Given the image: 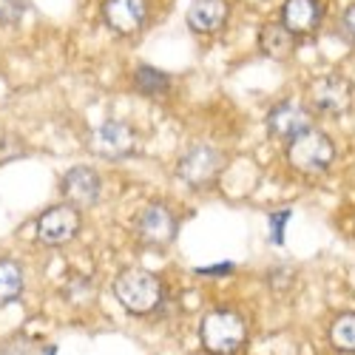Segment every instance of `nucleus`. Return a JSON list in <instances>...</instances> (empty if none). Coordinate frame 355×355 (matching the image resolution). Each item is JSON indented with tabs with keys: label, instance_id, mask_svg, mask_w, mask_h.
<instances>
[{
	"label": "nucleus",
	"instance_id": "nucleus-6",
	"mask_svg": "<svg viewBox=\"0 0 355 355\" xmlns=\"http://www.w3.org/2000/svg\"><path fill=\"white\" fill-rule=\"evenodd\" d=\"M352 105V88L341 77H321L310 85V108L324 116H338Z\"/></svg>",
	"mask_w": 355,
	"mask_h": 355
},
{
	"label": "nucleus",
	"instance_id": "nucleus-13",
	"mask_svg": "<svg viewBox=\"0 0 355 355\" xmlns=\"http://www.w3.org/2000/svg\"><path fill=\"white\" fill-rule=\"evenodd\" d=\"M227 0H193L188 9V26L199 35H214L227 20Z\"/></svg>",
	"mask_w": 355,
	"mask_h": 355
},
{
	"label": "nucleus",
	"instance_id": "nucleus-11",
	"mask_svg": "<svg viewBox=\"0 0 355 355\" xmlns=\"http://www.w3.org/2000/svg\"><path fill=\"white\" fill-rule=\"evenodd\" d=\"M63 196L74 208H88V205H94L100 199V176L85 165L71 168L63 176Z\"/></svg>",
	"mask_w": 355,
	"mask_h": 355
},
{
	"label": "nucleus",
	"instance_id": "nucleus-20",
	"mask_svg": "<svg viewBox=\"0 0 355 355\" xmlns=\"http://www.w3.org/2000/svg\"><path fill=\"white\" fill-rule=\"evenodd\" d=\"M233 270V264H222V268H202V276H227Z\"/></svg>",
	"mask_w": 355,
	"mask_h": 355
},
{
	"label": "nucleus",
	"instance_id": "nucleus-17",
	"mask_svg": "<svg viewBox=\"0 0 355 355\" xmlns=\"http://www.w3.org/2000/svg\"><path fill=\"white\" fill-rule=\"evenodd\" d=\"M330 341L338 352H355V313H344L333 321Z\"/></svg>",
	"mask_w": 355,
	"mask_h": 355
},
{
	"label": "nucleus",
	"instance_id": "nucleus-19",
	"mask_svg": "<svg viewBox=\"0 0 355 355\" xmlns=\"http://www.w3.org/2000/svg\"><path fill=\"white\" fill-rule=\"evenodd\" d=\"M344 28H347V35L355 40V6H349L344 12Z\"/></svg>",
	"mask_w": 355,
	"mask_h": 355
},
{
	"label": "nucleus",
	"instance_id": "nucleus-14",
	"mask_svg": "<svg viewBox=\"0 0 355 355\" xmlns=\"http://www.w3.org/2000/svg\"><path fill=\"white\" fill-rule=\"evenodd\" d=\"M295 37L299 35L290 32L284 23H268L259 35V46L268 57H273V60H287L295 51Z\"/></svg>",
	"mask_w": 355,
	"mask_h": 355
},
{
	"label": "nucleus",
	"instance_id": "nucleus-12",
	"mask_svg": "<svg viewBox=\"0 0 355 355\" xmlns=\"http://www.w3.org/2000/svg\"><path fill=\"white\" fill-rule=\"evenodd\" d=\"M324 9L318 0H287L282 9V23L295 35H313L321 26Z\"/></svg>",
	"mask_w": 355,
	"mask_h": 355
},
{
	"label": "nucleus",
	"instance_id": "nucleus-7",
	"mask_svg": "<svg viewBox=\"0 0 355 355\" xmlns=\"http://www.w3.org/2000/svg\"><path fill=\"white\" fill-rule=\"evenodd\" d=\"M80 230V214L77 208H71V205H54V208H49L40 222H37V239L43 245H66L71 242L74 236Z\"/></svg>",
	"mask_w": 355,
	"mask_h": 355
},
{
	"label": "nucleus",
	"instance_id": "nucleus-10",
	"mask_svg": "<svg viewBox=\"0 0 355 355\" xmlns=\"http://www.w3.org/2000/svg\"><path fill=\"white\" fill-rule=\"evenodd\" d=\"M103 17L116 35H134L148 17V0H105Z\"/></svg>",
	"mask_w": 355,
	"mask_h": 355
},
{
	"label": "nucleus",
	"instance_id": "nucleus-3",
	"mask_svg": "<svg viewBox=\"0 0 355 355\" xmlns=\"http://www.w3.org/2000/svg\"><path fill=\"white\" fill-rule=\"evenodd\" d=\"M287 159L295 171L302 173H321L327 171L336 159V148L327 139V134L321 131H302L299 137H293L287 142Z\"/></svg>",
	"mask_w": 355,
	"mask_h": 355
},
{
	"label": "nucleus",
	"instance_id": "nucleus-4",
	"mask_svg": "<svg viewBox=\"0 0 355 355\" xmlns=\"http://www.w3.org/2000/svg\"><path fill=\"white\" fill-rule=\"evenodd\" d=\"M222 171H225V157L211 145L191 148V151L180 159V165H176L180 180L188 182L191 188H211L219 180Z\"/></svg>",
	"mask_w": 355,
	"mask_h": 355
},
{
	"label": "nucleus",
	"instance_id": "nucleus-15",
	"mask_svg": "<svg viewBox=\"0 0 355 355\" xmlns=\"http://www.w3.org/2000/svg\"><path fill=\"white\" fill-rule=\"evenodd\" d=\"M23 293V268L12 259H0V304H12Z\"/></svg>",
	"mask_w": 355,
	"mask_h": 355
},
{
	"label": "nucleus",
	"instance_id": "nucleus-21",
	"mask_svg": "<svg viewBox=\"0 0 355 355\" xmlns=\"http://www.w3.org/2000/svg\"><path fill=\"white\" fill-rule=\"evenodd\" d=\"M290 219V214H276L273 216V239L276 242H282V222H287Z\"/></svg>",
	"mask_w": 355,
	"mask_h": 355
},
{
	"label": "nucleus",
	"instance_id": "nucleus-8",
	"mask_svg": "<svg viewBox=\"0 0 355 355\" xmlns=\"http://www.w3.org/2000/svg\"><path fill=\"white\" fill-rule=\"evenodd\" d=\"M137 236L145 248H168L176 236V216L165 205H148L137 219Z\"/></svg>",
	"mask_w": 355,
	"mask_h": 355
},
{
	"label": "nucleus",
	"instance_id": "nucleus-2",
	"mask_svg": "<svg viewBox=\"0 0 355 355\" xmlns=\"http://www.w3.org/2000/svg\"><path fill=\"white\" fill-rule=\"evenodd\" d=\"M114 295L128 313L148 315L162 302V282L148 270H125L114 282Z\"/></svg>",
	"mask_w": 355,
	"mask_h": 355
},
{
	"label": "nucleus",
	"instance_id": "nucleus-18",
	"mask_svg": "<svg viewBox=\"0 0 355 355\" xmlns=\"http://www.w3.org/2000/svg\"><path fill=\"white\" fill-rule=\"evenodd\" d=\"M26 12V0H0V23H17Z\"/></svg>",
	"mask_w": 355,
	"mask_h": 355
},
{
	"label": "nucleus",
	"instance_id": "nucleus-5",
	"mask_svg": "<svg viewBox=\"0 0 355 355\" xmlns=\"http://www.w3.org/2000/svg\"><path fill=\"white\" fill-rule=\"evenodd\" d=\"M92 151L103 159H111V162H120L125 159L128 154H134L137 148V134L131 125L120 123V120H108L103 123L94 134H92Z\"/></svg>",
	"mask_w": 355,
	"mask_h": 355
},
{
	"label": "nucleus",
	"instance_id": "nucleus-16",
	"mask_svg": "<svg viewBox=\"0 0 355 355\" xmlns=\"http://www.w3.org/2000/svg\"><path fill=\"white\" fill-rule=\"evenodd\" d=\"M134 85L139 94H148V97H159L171 88V77L159 69H151V66H139L137 74H134Z\"/></svg>",
	"mask_w": 355,
	"mask_h": 355
},
{
	"label": "nucleus",
	"instance_id": "nucleus-1",
	"mask_svg": "<svg viewBox=\"0 0 355 355\" xmlns=\"http://www.w3.org/2000/svg\"><path fill=\"white\" fill-rule=\"evenodd\" d=\"M199 338L211 355H236L248 341V324L233 310H211L202 318Z\"/></svg>",
	"mask_w": 355,
	"mask_h": 355
},
{
	"label": "nucleus",
	"instance_id": "nucleus-9",
	"mask_svg": "<svg viewBox=\"0 0 355 355\" xmlns=\"http://www.w3.org/2000/svg\"><path fill=\"white\" fill-rule=\"evenodd\" d=\"M268 128H270L273 137L290 142L293 137H299L302 131L313 128V114H310V108H304L299 103H279L268 114Z\"/></svg>",
	"mask_w": 355,
	"mask_h": 355
}]
</instances>
